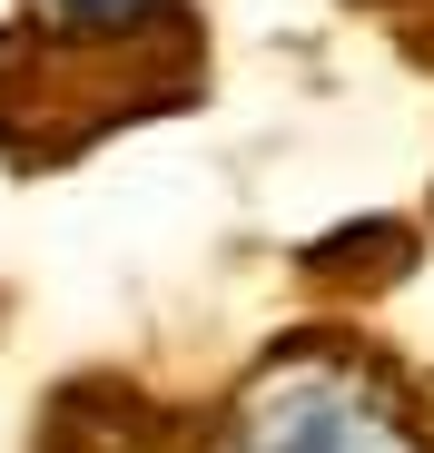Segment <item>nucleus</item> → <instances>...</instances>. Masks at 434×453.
<instances>
[{"label":"nucleus","mask_w":434,"mask_h":453,"mask_svg":"<svg viewBox=\"0 0 434 453\" xmlns=\"http://www.w3.org/2000/svg\"><path fill=\"white\" fill-rule=\"evenodd\" d=\"M207 89L198 0H20L0 30V148L69 168L109 128L168 119Z\"/></svg>","instance_id":"obj_1"},{"label":"nucleus","mask_w":434,"mask_h":453,"mask_svg":"<svg viewBox=\"0 0 434 453\" xmlns=\"http://www.w3.org/2000/svg\"><path fill=\"white\" fill-rule=\"evenodd\" d=\"M198 453H434V404L376 335L297 326L228 385Z\"/></svg>","instance_id":"obj_2"},{"label":"nucleus","mask_w":434,"mask_h":453,"mask_svg":"<svg viewBox=\"0 0 434 453\" xmlns=\"http://www.w3.org/2000/svg\"><path fill=\"white\" fill-rule=\"evenodd\" d=\"M207 414H178L159 395H138L128 374H80L30 434V453H198Z\"/></svg>","instance_id":"obj_3"}]
</instances>
